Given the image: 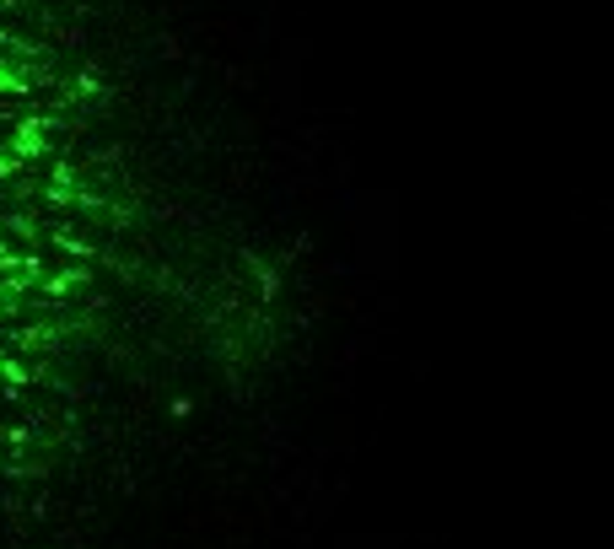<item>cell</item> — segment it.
<instances>
[{
    "instance_id": "cell-4",
    "label": "cell",
    "mask_w": 614,
    "mask_h": 549,
    "mask_svg": "<svg viewBox=\"0 0 614 549\" xmlns=\"http://www.w3.org/2000/svg\"><path fill=\"white\" fill-rule=\"evenodd\" d=\"M259 291H264V296H281V275H275V269H259Z\"/></svg>"
},
{
    "instance_id": "cell-2",
    "label": "cell",
    "mask_w": 614,
    "mask_h": 549,
    "mask_svg": "<svg viewBox=\"0 0 614 549\" xmlns=\"http://www.w3.org/2000/svg\"><path fill=\"white\" fill-rule=\"evenodd\" d=\"M0 372H6V382H11V388H22V382L33 377V372H27L22 361H6V355H0Z\"/></svg>"
},
{
    "instance_id": "cell-3",
    "label": "cell",
    "mask_w": 614,
    "mask_h": 549,
    "mask_svg": "<svg viewBox=\"0 0 614 549\" xmlns=\"http://www.w3.org/2000/svg\"><path fill=\"white\" fill-rule=\"evenodd\" d=\"M54 243H60L65 253H76V258H86V253H92V248H86L81 237H71V232H54Z\"/></svg>"
},
{
    "instance_id": "cell-1",
    "label": "cell",
    "mask_w": 614,
    "mask_h": 549,
    "mask_svg": "<svg viewBox=\"0 0 614 549\" xmlns=\"http://www.w3.org/2000/svg\"><path fill=\"white\" fill-rule=\"evenodd\" d=\"M76 281H86V269H60V275H49V281H43V291H49V296H65Z\"/></svg>"
}]
</instances>
